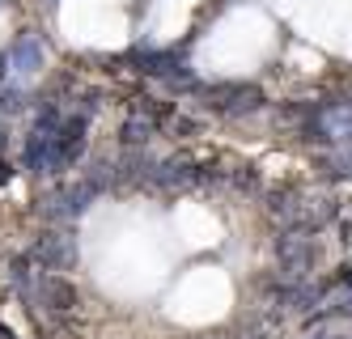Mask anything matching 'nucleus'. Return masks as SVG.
Returning <instances> with one entry per match:
<instances>
[{
    "mask_svg": "<svg viewBox=\"0 0 352 339\" xmlns=\"http://www.w3.org/2000/svg\"><path fill=\"white\" fill-rule=\"evenodd\" d=\"M26 293L47 309H72L77 305V293H72V284L64 276H34V280H26Z\"/></svg>",
    "mask_w": 352,
    "mask_h": 339,
    "instance_id": "f257e3e1",
    "label": "nucleus"
},
{
    "mask_svg": "<svg viewBox=\"0 0 352 339\" xmlns=\"http://www.w3.org/2000/svg\"><path fill=\"white\" fill-rule=\"evenodd\" d=\"M34 254H38L52 272H60V267H72V259H77V242H72V233L52 229V233H43V238H38Z\"/></svg>",
    "mask_w": 352,
    "mask_h": 339,
    "instance_id": "f03ea898",
    "label": "nucleus"
},
{
    "mask_svg": "<svg viewBox=\"0 0 352 339\" xmlns=\"http://www.w3.org/2000/svg\"><path fill=\"white\" fill-rule=\"evenodd\" d=\"M280 259H285V272L289 276H306L310 272V242H306V229L280 238Z\"/></svg>",
    "mask_w": 352,
    "mask_h": 339,
    "instance_id": "7ed1b4c3",
    "label": "nucleus"
},
{
    "mask_svg": "<svg viewBox=\"0 0 352 339\" xmlns=\"http://www.w3.org/2000/svg\"><path fill=\"white\" fill-rule=\"evenodd\" d=\"M89 199H94V187L85 182V187H72V191L56 195V199H52V212H56V217H77V212H85Z\"/></svg>",
    "mask_w": 352,
    "mask_h": 339,
    "instance_id": "20e7f679",
    "label": "nucleus"
},
{
    "mask_svg": "<svg viewBox=\"0 0 352 339\" xmlns=\"http://www.w3.org/2000/svg\"><path fill=\"white\" fill-rule=\"evenodd\" d=\"M344 284H348V289H352V267H348V276H344Z\"/></svg>",
    "mask_w": 352,
    "mask_h": 339,
    "instance_id": "39448f33",
    "label": "nucleus"
}]
</instances>
